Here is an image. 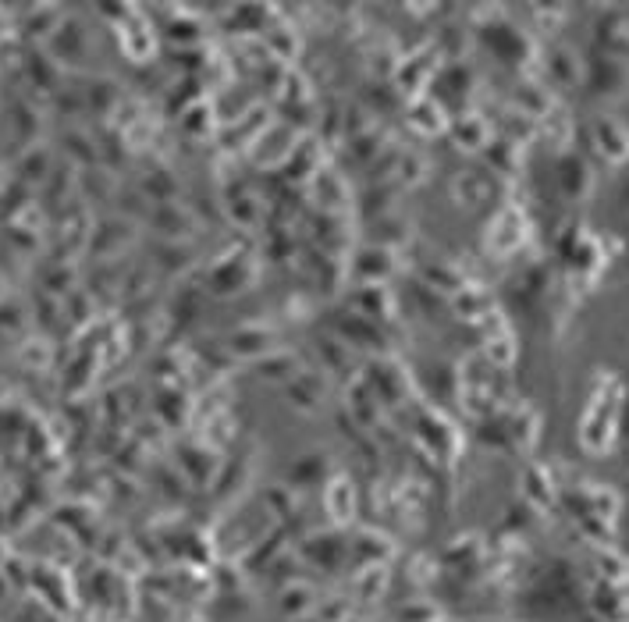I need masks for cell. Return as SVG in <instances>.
<instances>
[{
    "mask_svg": "<svg viewBox=\"0 0 629 622\" xmlns=\"http://www.w3.org/2000/svg\"><path fill=\"white\" fill-rule=\"evenodd\" d=\"M598 146H601V153L605 157H612V160H619L622 153L629 150V139H626V128L619 125V121H612V118H601L598 125Z\"/></svg>",
    "mask_w": 629,
    "mask_h": 622,
    "instance_id": "1",
    "label": "cell"
}]
</instances>
